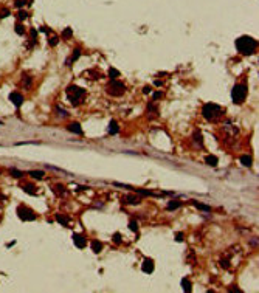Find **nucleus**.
I'll use <instances>...</instances> for the list:
<instances>
[{
	"label": "nucleus",
	"instance_id": "nucleus-1",
	"mask_svg": "<svg viewBox=\"0 0 259 293\" xmlns=\"http://www.w3.org/2000/svg\"><path fill=\"white\" fill-rule=\"evenodd\" d=\"M256 40L250 36H240V37L236 40V48L239 50V53L245 54V56H250L253 54L255 50H256Z\"/></svg>",
	"mask_w": 259,
	"mask_h": 293
},
{
	"label": "nucleus",
	"instance_id": "nucleus-2",
	"mask_svg": "<svg viewBox=\"0 0 259 293\" xmlns=\"http://www.w3.org/2000/svg\"><path fill=\"white\" fill-rule=\"evenodd\" d=\"M67 95H68V98H70L71 104H73V106H78L79 103H81V99L84 98L85 91H84L82 88L76 87V85H70V87L67 88Z\"/></svg>",
	"mask_w": 259,
	"mask_h": 293
},
{
	"label": "nucleus",
	"instance_id": "nucleus-3",
	"mask_svg": "<svg viewBox=\"0 0 259 293\" xmlns=\"http://www.w3.org/2000/svg\"><path fill=\"white\" fill-rule=\"evenodd\" d=\"M202 113L207 120H214V118H219L222 115V109L216 104H207V106H203Z\"/></svg>",
	"mask_w": 259,
	"mask_h": 293
},
{
	"label": "nucleus",
	"instance_id": "nucleus-4",
	"mask_svg": "<svg viewBox=\"0 0 259 293\" xmlns=\"http://www.w3.org/2000/svg\"><path fill=\"white\" fill-rule=\"evenodd\" d=\"M245 96H247V87H245V85H242V84L234 85V88L231 90V98H233L234 104H240V103H244Z\"/></svg>",
	"mask_w": 259,
	"mask_h": 293
},
{
	"label": "nucleus",
	"instance_id": "nucleus-5",
	"mask_svg": "<svg viewBox=\"0 0 259 293\" xmlns=\"http://www.w3.org/2000/svg\"><path fill=\"white\" fill-rule=\"evenodd\" d=\"M124 91H126V85L123 82H118V81H112L109 85H107V93L112 95V96H121Z\"/></svg>",
	"mask_w": 259,
	"mask_h": 293
},
{
	"label": "nucleus",
	"instance_id": "nucleus-6",
	"mask_svg": "<svg viewBox=\"0 0 259 293\" xmlns=\"http://www.w3.org/2000/svg\"><path fill=\"white\" fill-rule=\"evenodd\" d=\"M17 214H19V217L22 219V220H34L36 219V214L31 211L30 208H25V206H19V209H17Z\"/></svg>",
	"mask_w": 259,
	"mask_h": 293
},
{
	"label": "nucleus",
	"instance_id": "nucleus-7",
	"mask_svg": "<svg viewBox=\"0 0 259 293\" xmlns=\"http://www.w3.org/2000/svg\"><path fill=\"white\" fill-rule=\"evenodd\" d=\"M10 101H13V104L16 107H20L22 103H23V96L19 93V91H13V93H10Z\"/></svg>",
	"mask_w": 259,
	"mask_h": 293
},
{
	"label": "nucleus",
	"instance_id": "nucleus-8",
	"mask_svg": "<svg viewBox=\"0 0 259 293\" xmlns=\"http://www.w3.org/2000/svg\"><path fill=\"white\" fill-rule=\"evenodd\" d=\"M143 271L147 273V274H150V273L154 271V262L150 261V259H144V261H143Z\"/></svg>",
	"mask_w": 259,
	"mask_h": 293
},
{
	"label": "nucleus",
	"instance_id": "nucleus-9",
	"mask_svg": "<svg viewBox=\"0 0 259 293\" xmlns=\"http://www.w3.org/2000/svg\"><path fill=\"white\" fill-rule=\"evenodd\" d=\"M31 82H33V78H31V76H28V75H23V76H22V79H20V85H22L25 90H30V87H31Z\"/></svg>",
	"mask_w": 259,
	"mask_h": 293
},
{
	"label": "nucleus",
	"instance_id": "nucleus-10",
	"mask_svg": "<svg viewBox=\"0 0 259 293\" xmlns=\"http://www.w3.org/2000/svg\"><path fill=\"white\" fill-rule=\"evenodd\" d=\"M73 242H75V245L78 247V248H84L85 247V239H84V236H79V234H75L73 236Z\"/></svg>",
	"mask_w": 259,
	"mask_h": 293
},
{
	"label": "nucleus",
	"instance_id": "nucleus-11",
	"mask_svg": "<svg viewBox=\"0 0 259 293\" xmlns=\"http://www.w3.org/2000/svg\"><path fill=\"white\" fill-rule=\"evenodd\" d=\"M67 129L70 130V132H73V133H82V129H81V126H79L78 123H71V124H68V127Z\"/></svg>",
	"mask_w": 259,
	"mask_h": 293
},
{
	"label": "nucleus",
	"instance_id": "nucleus-12",
	"mask_svg": "<svg viewBox=\"0 0 259 293\" xmlns=\"http://www.w3.org/2000/svg\"><path fill=\"white\" fill-rule=\"evenodd\" d=\"M118 132H120V126L117 124V121H115V120H112L110 124H109V133L115 135V133H118Z\"/></svg>",
	"mask_w": 259,
	"mask_h": 293
},
{
	"label": "nucleus",
	"instance_id": "nucleus-13",
	"mask_svg": "<svg viewBox=\"0 0 259 293\" xmlns=\"http://www.w3.org/2000/svg\"><path fill=\"white\" fill-rule=\"evenodd\" d=\"M205 163L210 164V166H216V164H217V157H216V155H207V157H205Z\"/></svg>",
	"mask_w": 259,
	"mask_h": 293
},
{
	"label": "nucleus",
	"instance_id": "nucleus-14",
	"mask_svg": "<svg viewBox=\"0 0 259 293\" xmlns=\"http://www.w3.org/2000/svg\"><path fill=\"white\" fill-rule=\"evenodd\" d=\"M240 163H242L244 166L250 168V166H252V163H253V160H252L250 155H242V157H240Z\"/></svg>",
	"mask_w": 259,
	"mask_h": 293
},
{
	"label": "nucleus",
	"instance_id": "nucleus-15",
	"mask_svg": "<svg viewBox=\"0 0 259 293\" xmlns=\"http://www.w3.org/2000/svg\"><path fill=\"white\" fill-rule=\"evenodd\" d=\"M92 250H93V253H100L103 250V244L100 241H93L92 242Z\"/></svg>",
	"mask_w": 259,
	"mask_h": 293
},
{
	"label": "nucleus",
	"instance_id": "nucleus-16",
	"mask_svg": "<svg viewBox=\"0 0 259 293\" xmlns=\"http://www.w3.org/2000/svg\"><path fill=\"white\" fill-rule=\"evenodd\" d=\"M195 208H199V209H202V211H207V213H210L211 211V208L208 206V205H202V203H199V202H194V200H192V202H191Z\"/></svg>",
	"mask_w": 259,
	"mask_h": 293
},
{
	"label": "nucleus",
	"instance_id": "nucleus-17",
	"mask_svg": "<svg viewBox=\"0 0 259 293\" xmlns=\"http://www.w3.org/2000/svg\"><path fill=\"white\" fill-rule=\"evenodd\" d=\"M182 287H183V290H185L186 293H189V292H191V282H189V279L183 278V279H182Z\"/></svg>",
	"mask_w": 259,
	"mask_h": 293
},
{
	"label": "nucleus",
	"instance_id": "nucleus-18",
	"mask_svg": "<svg viewBox=\"0 0 259 293\" xmlns=\"http://www.w3.org/2000/svg\"><path fill=\"white\" fill-rule=\"evenodd\" d=\"M180 206H182V203L178 202V200H174V202H169L168 203V209H169V211H174V209L180 208Z\"/></svg>",
	"mask_w": 259,
	"mask_h": 293
},
{
	"label": "nucleus",
	"instance_id": "nucleus-19",
	"mask_svg": "<svg viewBox=\"0 0 259 293\" xmlns=\"http://www.w3.org/2000/svg\"><path fill=\"white\" fill-rule=\"evenodd\" d=\"M79 56H81V50H79V48H76V50H75V53H73V58L67 61V65H71V62H73V61H76Z\"/></svg>",
	"mask_w": 259,
	"mask_h": 293
},
{
	"label": "nucleus",
	"instance_id": "nucleus-20",
	"mask_svg": "<svg viewBox=\"0 0 259 293\" xmlns=\"http://www.w3.org/2000/svg\"><path fill=\"white\" fill-rule=\"evenodd\" d=\"M30 175H31L33 178H42L43 175H45V174H43L42 171H31V172H30Z\"/></svg>",
	"mask_w": 259,
	"mask_h": 293
},
{
	"label": "nucleus",
	"instance_id": "nucleus-21",
	"mask_svg": "<svg viewBox=\"0 0 259 293\" xmlns=\"http://www.w3.org/2000/svg\"><path fill=\"white\" fill-rule=\"evenodd\" d=\"M71 34H73V31H71L70 28H65L64 31H62V37H64V39H70Z\"/></svg>",
	"mask_w": 259,
	"mask_h": 293
},
{
	"label": "nucleus",
	"instance_id": "nucleus-22",
	"mask_svg": "<svg viewBox=\"0 0 259 293\" xmlns=\"http://www.w3.org/2000/svg\"><path fill=\"white\" fill-rule=\"evenodd\" d=\"M56 220H58V222H61L62 225H65V226L68 225V219H67L65 216H58V217H56Z\"/></svg>",
	"mask_w": 259,
	"mask_h": 293
},
{
	"label": "nucleus",
	"instance_id": "nucleus-23",
	"mask_svg": "<svg viewBox=\"0 0 259 293\" xmlns=\"http://www.w3.org/2000/svg\"><path fill=\"white\" fill-rule=\"evenodd\" d=\"M109 76H110L112 79H115V78H118V76H120V71H118V70H115V68H110V70H109Z\"/></svg>",
	"mask_w": 259,
	"mask_h": 293
},
{
	"label": "nucleus",
	"instance_id": "nucleus-24",
	"mask_svg": "<svg viewBox=\"0 0 259 293\" xmlns=\"http://www.w3.org/2000/svg\"><path fill=\"white\" fill-rule=\"evenodd\" d=\"M23 191L28 192V194H34V186H31V185H25V186H23Z\"/></svg>",
	"mask_w": 259,
	"mask_h": 293
},
{
	"label": "nucleus",
	"instance_id": "nucleus-25",
	"mask_svg": "<svg viewBox=\"0 0 259 293\" xmlns=\"http://www.w3.org/2000/svg\"><path fill=\"white\" fill-rule=\"evenodd\" d=\"M194 140L199 143V146H202V135H200V132H199V130L194 133Z\"/></svg>",
	"mask_w": 259,
	"mask_h": 293
},
{
	"label": "nucleus",
	"instance_id": "nucleus-26",
	"mask_svg": "<svg viewBox=\"0 0 259 293\" xmlns=\"http://www.w3.org/2000/svg\"><path fill=\"white\" fill-rule=\"evenodd\" d=\"M121 241H123V239H121V234H120V233H115V234H113V242H115V244H121Z\"/></svg>",
	"mask_w": 259,
	"mask_h": 293
},
{
	"label": "nucleus",
	"instance_id": "nucleus-27",
	"mask_svg": "<svg viewBox=\"0 0 259 293\" xmlns=\"http://www.w3.org/2000/svg\"><path fill=\"white\" fill-rule=\"evenodd\" d=\"M25 3H31V0H16V6H23Z\"/></svg>",
	"mask_w": 259,
	"mask_h": 293
},
{
	"label": "nucleus",
	"instance_id": "nucleus-28",
	"mask_svg": "<svg viewBox=\"0 0 259 293\" xmlns=\"http://www.w3.org/2000/svg\"><path fill=\"white\" fill-rule=\"evenodd\" d=\"M126 200H127V203H133V205H137V203H140V200H138L137 197H127Z\"/></svg>",
	"mask_w": 259,
	"mask_h": 293
},
{
	"label": "nucleus",
	"instance_id": "nucleus-29",
	"mask_svg": "<svg viewBox=\"0 0 259 293\" xmlns=\"http://www.w3.org/2000/svg\"><path fill=\"white\" fill-rule=\"evenodd\" d=\"M55 192H56V194H58V192H59V194H64V192H65V189H64V186L58 185V186H55Z\"/></svg>",
	"mask_w": 259,
	"mask_h": 293
},
{
	"label": "nucleus",
	"instance_id": "nucleus-30",
	"mask_svg": "<svg viewBox=\"0 0 259 293\" xmlns=\"http://www.w3.org/2000/svg\"><path fill=\"white\" fill-rule=\"evenodd\" d=\"M16 33L17 34H23V26L20 23H16Z\"/></svg>",
	"mask_w": 259,
	"mask_h": 293
},
{
	"label": "nucleus",
	"instance_id": "nucleus-31",
	"mask_svg": "<svg viewBox=\"0 0 259 293\" xmlns=\"http://www.w3.org/2000/svg\"><path fill=\"white\" fill-rule=\"evenodd\" d=\"M11 174H13L14 177H17V178L23 175V172H22V171H16V169H11Z\"/></svg>",
	"mask_w": 259,
	"mask_h": 293
},
{
	"label": "nucleus",
	"instance_id": "nucleus-32",
	"mask_svg": "<svg viewBox=\"0 0 259 293\" xmlns=\"http://www.w3.org/2000/svg\"><path fill=\"white\" fill-rule=\"evenodd\" d=\"M129 228H130L132 231H135V233L138 231V225H137V222H130V223H129Z\"/></svg>",
	"mask_w": 259,
	"mask_h": 293
},
{
	"label": "nucleus",
	"instance_id": "nucleus-33",
	"mask_svg": "<svg viewBox=\"0 0 259 293\" xmlns=\"http://www.w3.org/2000/svg\"><path fill=\"white\" fill-rule=\"evenodd\" d=\"M17 17H19L20 20H23L25 17H28V13H26V11H19V14H17Z\"/></svg>",
	"mask_w": 259,
	"mask_h": 293
},
{
	"label": "nucleus",
	"instance_id": "nucleus-34",
	"mask_svg": "<svg viewBox=\"0 0 259 293\" xmlns=\"http://www.w3.org/2000/svg\"><path fill=\"white\" fill-rule=\"evenodd\" d=\"M58 42H59V39H58V37H51V39H50V45H51V47H56Z\"/></svg>",
	"mask_w": 259,
	"mask_h": 293
},
{
	"label": "nucleus",
	"instance_id": "nucleus-35",
	"mask_svg": "<svg viewBox=\"0 0 259 293\" xmlns=\"http://www.w3.org/2000/svg\"><path fill=\"white\" fill-rule=\"evenodd\" d=\"M175 242H183V234L182 233H177L175 234Z\"/></svg>",
	"mask_w": 259,
	"mask_h": 293
},
{
	"label": "nucleus",
	"instance_id": "nucleus-36",
	"mask_svg": "<svg viewBox=\"0 0 259 293\" xmlns=\"http://www.w3.org/2000/svg\"><path fill=\"white\" fill-rule=\"evenodd\" d=\"M152 96H154V99H160V98L163 96V93H162V91H155V93H154Z\"/></svg>",
	"mask_w": 259,
	"mask_h": 293
},
{
	"label": "nucleus",
	"instance_id": "nucleus-37",
	"mask_svg": "<svg viewBox=\"0 0 259 293\" xmlns=\"http://www.w3.org/2000/svg\"><path fill=\"white\" fill-rule=\"evenodd\" d=\"M220 265H222V267H224V268H228V267H230L228 261H220Z\"/></svg>",
	"mask_w": 259,
	"mask_h": 293
},
{
	"label": "nucleus",
	"instance_id": "nucleus-38",
	"mask_svg": "<svg viewBox=\"0 0 259 293\" xmlns=\"http://www.w3.org/2000/svg\"><path fill=\"white\" fill-rule=\"evenodd\" d=\"M6 16H10V10H3L2 11V17H6Z\"/></svg>",
	"mask_w": 259,
	"mask_h": 293
},
{
	"label": "nucleus",
	"instance_id": "nucleus-39",
	"mask_svg": "<svg viewBox=\"0 0 259 293\" xmlns=\"http://www.w3.org/2000/svg\"><path fill=\"white\" fill-rule=\"evenodd\" d=\"M143 93H150V87H149V85H146L144 88H143Z\"/></svg>",
	"mask_w": 259,
	"mask_h": 293
},
{
	"label": "nucleus",
	"instance_id": "nucleus-40",
	"mask_svg": "<svg viewBox=\"0 0 259 293\" xmlns=\"http://www.w3.org/2000/svg\"><path fill=\"white\" fill-rule=\"evenodd\" d=\"M40 31H42V33H48V28H45V26H42V28H40Z\"/></svg>",
	"mask_w": 259,
	"mask_h": 293
}]
</instances>
